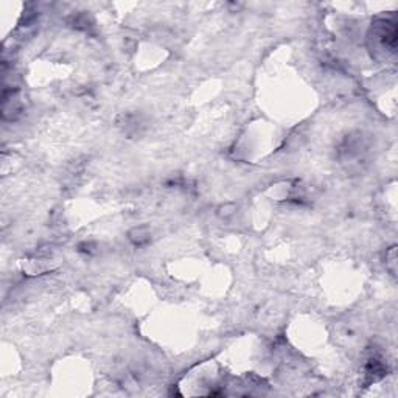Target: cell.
Listing matches in <instances>:
<instances>
[{
    "label": "cell",
    "mask_w": 398,
    "mask_h": 398,
    "mask_svg": "<svg viewBox=\"0 0 398 398\" xmlns=\"http://www.w3.org/2000/svg\"><path fill=\"white\" fill-rule=\"evenodd\" d=\"M235 212H237V207L235 204H224L221 207H218L217 213H218V217L223 218V220H229V218H232L235 215Z\"/></svg>",
    "instance_id": "2"
},
{
    "label": "cell",
    "mask_w": 398,
    "mask_h": 398,
    "mask_svg": "<svg viewBox=\"0 0 398 398\" xmlns=\"http://www.w3.org/2000/svg\"><path fill=\"white\" fill-rule=\"evenodd\" d=\"M128 240L135 248H143L151 241V231L148 226H137L128 232Z\"/></svg>",
    "instance_id": "1"
}]
</instances>
